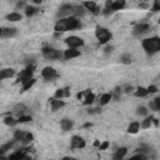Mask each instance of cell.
Instances as JSON below:
<instances>
[{
  "instance_id": "16",
  "label": "cell",
  "mask_w": 160,
  "mask_h": 160,
  "mask_svg": "<svg viewBox=\"0 0 160 160\" xmlns=\"http://www.w3.org/2000/svg\"><path fill=\"white\" fill-rule=\"evenodd\" d=\"M124 6H125V0H114L110 5V9L114 13V11H118V10H121Z\"/></svg>"
},
{
  "instance_id": "58",
  "label": "cell",
  "mask_w": 160,
  "mask_h": 160,
  "mask_svg": "<svg viewBox=\"0 0 160 160\" xmlns=\"http://www.w3.org/2000/svg\"><path fill=\"white\" fill-rule=\"evenodd\" d=\"M140 1H148V0H140Z\"/></svg>"
},
{
  "instance_id": "7",
  "label": "cell",
  "mask_w": 160,
  "mask_h": 160,
  "mask_svg": "<svg viewBox=\"0 0 160 160\" xmlns=\"http://www.w3.org/2000/svg\"><path fill=\"white\" fill-rule=\"evenodd\" d=\"M41 76L45 79V81H51V80L58 78V73L54 68L46 66V68L43 69V71H41Z\"/></svg>"
},
{
  "instance_id": "33",
  "label": "cell",
  "mask_w": 160,
  "mask_h": 160,
  "mask_svg": "<svg viewBox=\"0 0 160 160\" xmlns=\"http://www.w3.org/2000/svg\"><path fill=\"white\" fill-rule=\"evenodd\" d=\"M153 118H154V116H148V118H145V120H143V123H141L140 127H141L143 129L150 128L151 124H153Z\"/></svg>"
},
{
  "instance_id": "55",
  "label": "cell",
  "mask_w": 160,
  "mask_h": 160,
  "mask_svg": "<svg viewBox=\"0 0 160 160\" xmlns=\"http://www.w3.org/2000/svg\"><path fill=\"white\" fill-rule=\"evenodd\" d=\"M30 1H33L34 4H41L43 3V0H30Z\"/></svg>"
},
{
  "instance_id": "52",
  "label": "cell",
  "mask_w": 160,
  "mask_h": 160,
  "mask_svg": "<svg viewBox=\"0 0 160 160\" xmlns=\"http://www.w3.org/2000/svg\"><path fill=\"white\" fill-rule=\"evenodd\" d=\"M93 145H94V147H95V148H99V145H100V141H99V140H95Z\"/></svg>"
},
{
  "instance_id": "31",
  "label": "cell",
  "mask_w": 160,
  "mask_h": 160,
  "mask_svg": "<svg viewBox=\"0 0 160 160\" xmlns=\"http://www.w3.org/2000/svg\"><path fill=\"white\" fill-rule=\"evenodd\" d=\"M120 61L123 63V64H125V65H130L131 61H133V59H131L130 54H123L120 57Z\"/></svg>"
},
{
  "instance_id": "47",
  "label": "cell",
  "mask_w": 160,
  "mask_h": 160,
  "mask_svg": "<svg viewBox=\"0 0 160 160\" xmlns=\"http://www.w3.org/2000/svg\"><path fill=\"white\" fill-rule=\"evenodd\" d=\"M113 49H114V46H111V45H108L105 49H104V53L105 54H110L111 51H113Z\"/></svg>"
},
{
  "instance_id": "30",
  "label": "cell",
  "mask_w": 160,
  "mask_h": 160,
  "mask_svg": "<svg viewBox=\"0 0 160 160\" xmlns=\"http://www.w3.org/2000/svg\"><path fill=\"white\" fill-rule=\"evenodd\" d=\"M25 131L23 130H16L15 131V134H14V140H16V141H24V138H25Z\"/></svg>"
},
{
  "instance_id": "21",
  "label": "cell",
  "mask_w": 160,
  "mask_h": 160,
  "mask_svg": "<svg viewBox=\"0 0 160 160\" xmlns=\"http://www.w3.org/2000/svg\"><path fill=\"white\" fill-rule=\"evenodd\" d=\"M127 154H128V149H127V148H120V149L116 150V153L113 155V158H114L115 160H120V159H123Z\"/></svg>"
},
{
  "instance_id": "51",
  "label": "cell",
  "mask_w": 160,
  "mask_h": 160,
  "mask_svg": "<svg viewBox=\"0 0 160 160\" xmlns=\"http://www.w3.org/2000/svg\"><path fill=\"white\" fill-rule=\"evenodd\" d=\"M111 3H113V0H106V3H105V8H110Z\"/></svg>"
},
{
  "instance_id": "22",
  "label": "cell",
  "mask_w": 160,
  "mask_h": 160,
  "mask_svg": "<svg viewBox=\"0 0 160 160\" xmlns=\"http://www.w3.org/2000/svg\"><path fill=\"white\" fill-rule=\"evenodd\" d=\"M121 88L120 86H116L114 90H113V93H111V100H114V101H119L120 100V96H121Z\"/></svg>"
},
{
  "instance_id": "28",
  "label": "cell",
  "mask_w": 160,
  "mask_h": 160,
  "mask_svg": "<svg viewBox=\"0 0 160 160\" xmlns=\"http://www.w3.org/2000/svg\"><path fill=\"white\" fill-rule=\"evenodd\" d=\"M4 123H5L6 125H8V127H15V125L18 124V120H16L14 116L8 115V116H5V118H4Z\"/></svg>"
},
{
  "instance_id": "32",
  "label": "cell",
  "mask_w": 160,
  "mask_h": 160,
  "mask_svg": "<svg viewBox=\"0 0 160 160\" xmlns=\"http://www.w3.org/2000/svg\"><path fill=\"white\" fill-rule=\"evenodd\" d=\"M11 148H13V143H8V144L1 145V147H0V158L4 156V155H5V153L8 151V150H10Z\"/></svg>"
},
{
  "instance_id": "10",
  "label": "cell",
  "mask_w": 160,
  "mask_h": 160,
  "mask_svg": "<svg viewBox=\"0 0 160 160\" xmlns=\"http://www.w3.org/2000/svg\"><path fill=\"white\" fill-rule=\"evenodd\" d=\"M71 149H83L85 147V140L83 138L78 136V135H74L71 138V144H70Z\"/></svg>"
},
{
  "instance_id": "42",
  "label": "cell",
  "mask_w": 160,
  "mask_h": 160,
  "mask_svg": "<svg viewBox=\"0 0 160 160\" xmlns=\"http://www.w3.org/2000/svg\"><path fill=\"white\" fill-rule=\"evenodd\" d=\"M147 90H148V94H155V93H158V86L156 85H150Z\"/></svg>"
},
{
  "instance_id": "41",
  "label": "cell",
  "mask_w": 160,
  "mask_h": 160,
  "mask_svg": "<svg viewBox=\"0 0 160 160\" xmlns=\"http://www.w3.org/2000/svg\"><path fill=\"white\" fill-rule=\"evenodd\" d=\"M131 159H140V160H147V159H148V156L145 155V154H143V153H138V154H135V155H133V156H131Z\"/></svg>"
},
{
  "instance_id": "24",
  "label": "cell",
  "mask_w": 160,
  "mask_h": 160,
  "mask_svg": "<svg viewBox=\"0 0 160 160\" xmlns=\"http://www.w3.org/2000/svg\"><path fill=\"white\" fill-rule=\"evenodd\" d=\"M35 79L34 78H30V79H28L26 81L23 83V88H22V92H26V90H29L34 84H35Z\"/></svg>"
},
{
  "instance_id": "12",
  "label": "cell",
  "mask_w": 160,
  "mask_h": 160,
  "mask_svg": "<svg viewBox=\"0 0 160 160\" xmlns=\"http://www.w3.org/2000/svg\"><path fill=\"white\" fill-rule=\"evenodd\" d=\"M63 57H64L66 60H70V59H74V58L80 57V51L76 50V49H73V48H69V49L65 50V53L63 54Z\"/></svg>"
},
{
  "instance_id": "56",
  "label": "cell",
  "mask_w": 160,
  "mask_h": 160,
  "mask_svg": "<svg viewBox=\"0 0 160 160\" xmlns=\"http://www.w3.org/2000/svg\"><path fill=\"white\" fill-rule=\"evenodd\" d=\"M93 127V124L92 123H86V124H84V128H92Z\"/></svg>"
},
{
  "instance_id": "54",
  "label": "cell",
  "mask_w": 160,
  "mask_h": 160,
  "mask_svg": "<svg viewBox=\"0 0 160 160\" xmlns=\"http://www.w3.org/2000/svg\"><path fill=\"white\" fill-rule=\"evenodd\" d=\"M153 123H154L155 127H158V125H159V120H158V119H155V118H153Z\"/></svg>"
},
{
  "instance_id": "23",
  "label": "cell",
  "mask_w": 160,
  "mask_h": 160,
  "mask_svg": "<svg viewBox=\"0 0 160 160\" xmlns=\"http://www.w3.org/2000/svg\"><path fill=\"white\" fill-rule=\"evenodd\" d=\"M25 111H26V106L24 105V104H19V105H16L15 109H14V114L18 115V118H19V116L24 115Z\"/></svg>"
},
{
  "instance_id": "49",
  "label": "cell",
  "mask_w": 160,
  "mask_h": 160,
  "mask_svg": "<svg viewBox=\"0 0 160 160\" xmlns=\"http://www.w3.org/2000/svg\"><path fill=\"white\" fill-rule=\"evenodd\" d=\"M24 6H25V5H24V1H19V3L16 4V8H18V9H22V8H24Z\"/></svg>"
},
{
  "instance_id": "4",
  "label": "cell",
  "mask_w": 160,
  "mask_h": 160,
  "mask_svg": "<svg viewBox=\"0 0 160 160\" xmlns=\"http://www.w3.org/2000/svg\"><path fill=\"white\" fill-rule=\"evenodd\" d=\"M41 54L44 55V58L49 59V60H57V59H61L63 58V54L59 50L54 49V48H50V46L43 48V49H41Z\"/></svg>"
},
{
  "instance_id": "15",
  "label": "cell",
  "mask_w": 160,
  "mask_h": 160,
  "mask_svg": "<svg viewBox=\"0 0 160 160\" xmlns=\"http://www.w3.org/2000/svg\"><path fill=\"white\" fill-rule=\"evenodd\" d=\"M50 104H51V111H57L59 110L60 108L63 106H65V101L64 100H61V99H50Z\"/></svg>"
},
{
  "instance_id": "18",
  "label": "cell",
  "mask_w": 160,
  "mask_h": 160,
  "mask_svg": "<svg viewBox=\"0 0 160 160\" xmlns=\"http://www.w3.org/2000/svg\"><path fill=\"white\" fill-rule=\"evenodd\" d=\"M26 150L28 149H20V150H16L15 153L9 155L10 159H26L28 155H26Z\"/></svg>"
},
{
  "instance_id": "39",
  "label": "cell",
  "mask_w": 160,
  "mask_h": 160,
  "mask_svg": "<svg viewBox=\"0 0 160 160\" xmlns=\"http://www.w3.org/2000/svg\"><path fill=\"white\" fill-rule=\"evenodd\" d=\"M33 140H34V135L30 134V133H26V134H25V138H24L23 144H28V143H30V141H33Z\"/></svg>"
},
{
  "instance_id": "9",
  "label": "cell",
  "mask_w": 160,
  "mask_h": 160,
  "mask_svg": "<svg viewBox=\"0 0 160 160\" xmlns=\"http://www.w3.org/2000/svg\"><path fill=\"white\" fill-rule=\"evenodd\" d=\"M150 30V25L149 24H145V23H141V24H138L134 26L133 29V35L134 36H141L144 34L149 33Z\"/></svg>"
},
{
  "instance_id": "40",
  "label": "cell",
  "mask_w": 160,
  "mask_h": 160,
  "mask_svg": "<svg viewBox=\"0 0 160 160\" xmlns=\"http://www.w3.org/2000/svg\"><path fill=\"white\" fill-rule=\"evenodd\" d=\"M101 113V109L100 108H92V109H88V114L90 115H94V114H100Z\"/></svg>"
},
{
  "instance_id": "53",
  "label": "cell",
  "mask_w": 160,
  "mask_h": 160,
  "mask_svg": "<svg viewBox=\"0 0 160 160\" xmlns=\"http://www.w3.org/2000/svg\"><path fill=\"white\" fill-rule=\"evenodd\" d=\"M83 96H84V95H83V93H78V94H76V98H78L79 100L83 99Z\"/></svg>"
},
{
  "instance_id": "5",
  "label": "cell",
  "mask_w": 160,
  "mask_h": 160,
  "mask_svg": "<svg viewBox=\"0 0 160 160\" xmlns=\"http://www.w3.org/2000/svg\"><path fill=\"white\" fill-rule=\"evenodd\" d=\"M34 71H35V65H34V64H28V66L24 69V70L20 71L16 81H18V83H24V81H26L28 79L33 78Z\"/></svg>"
},
{
  "instance_id": "17",
  "label": "cell",
  "mask_w": 160,
  "mask_h": 160,
  "mask_svg": "<svg viewBox=\"0 0 160 160\" xmlns=\"http://www.w3.org/2000/svg\"><path fill=\"white\" fill-rule=\"evenodd\" d=\"M14 75H15V70L14 69H3V70H0V81L4 79L11 78Z\"/></svg>"
},
{
  "instance_id": "29",
  "label": "cell",
  "mask_w": 160,
  "mask_h": 160,
  "mask_svg": "<svg viewBox=\"0 0 160 160\" xmlns=\"http://www.w3.org/2000/svg\"><path fill=\"white\" fill-rule=\"evenodd\" d=\"M134 95L136 96V98H145V96L148 95V90L145 89V88H143V86H139L136 89V92H135Z\"/></svg>"
},
{
  "instance_id": "48",
  "label": "cell",
  "mask_w": 160,
  "mask_h": 160,
  "mask_svg": "<svg viewBox=\"0 0 160 160\" xmlns=\"http://www.w3.org/2000/svg\"><path fill=\"white\" fill-rule=\"evenodd\" d=\"M149 106L151 108V110H154V111H156V106H155V104H154V101H150V103H149Z\"/></svg>"
},
{
  "instance_id": "14",
  "label": "cell",
  "mask_w": 160,
  "mask_h": 160,
  "mask_svg": "<svg viewBox=\"0 0 160 160\" xmlns=\"http://www.w3.org/2000/svg\"><path fill=\"white\" fill-rule=\"evenodd\" d=\"M70 96V88H64V89H58L55 93V99H64Z\"/></svg>"
},
{
  "instance_id": "6",
  "label": "cell",
  "mask_w": 160,
  "mask_h": 160,
  "mask_svg": "<svg viewBox=\"0 0 160 160\" xmlns=\"http://www.w3.org/2000/svg\"><path fill=\"white\" fill-rule=\"evenodd\" d=\"M74 14V5H70V4H64L61 5L58 13H57V16L59 19H63V18H68V16H73Z\"/></svg>"
},
{
  "instance_id": "46",
  "label": "cell",
  "mask_w": 160,
  "mask_h": 160,
  "mask_svg": "<svg viewBox=\"0 0 160 160\" xmlns=\"http://www.w3.org/2000/svg\"><path fill=\"white\" fill-rule=\"evenodd\" d=\"M153 101H154L155 106H156V111H159V110H160V98H155Z\"/></svg>"
},
{
  "instance_id": "11",
  "label": "cell",
  "mask_w": 160,
  "mask_h": 160,
  "mask_svg": "<svg viewBox=\"0 0 160 160\" xmlns=\"http://www.w3.org/2000/svg\"><path fill=\"white\" fill-rule=\"evenodd\" d=\"M18 34V30L15 28H5V29L1 30V36L4 39H9V38H14Z\"/></svg>"
},
{
  "instance_id": "38",
  "label": "cell",
  "mask_w": 160,
  "mask_h": 160,
  "mask_svg": "<svg viewBox=\"0 0 160 160\" xmlns=\"http://www.w3.org/2000/svg\"><path fill=\"white\" fill-rule=\"evenodd\" d=\"M136 114L140 115V116H147L148 115V110H147V108H144V106H139L138 110H136Z\"/></svg>"
},
{
  "instance_id": "50",
  "label": "cell",
  "mask_w": 160,
  "mask_h": 160,
  "mask_svg": "<svg viewBox=\"0 0 160 160\" xmlns=\"http://www.w3.org/2000/svg\"><path fill=\"white\" fill-rule=\"evenodd\" d=\"M139 8L145 9V8H148V4L147 3H140V4H139Z\"/></svg>"
},
{
  "instance_id": "25",
  "label": "cell",
  "mask_w": 160,
  "mask_h": 160,
  "mask_svg": "<svg viewBox=\"0 0 160 160\" xmlns=\"http://www.w3.org/2000/svg\"><path fill=\"white\" fill-rule=\"evenodd\" d=\"M39 13V9L35 8V6H25V14L28 18H30L33 15H35V14Z\"/></svg>"
},
{
  "instance_id": "35",
  "label": "cell",
  "mask_w": 160,
  "mask_h": 160,
  "mask_svg": "<svg viewBox=\"0 0 160 160\" xmlns=\"http://www.w3.org/2000/svg\"><path fill=\"white\" fill-rule=\"evenodd\" d=\"M95 100V95L90 92L88 95H85V99H84V105H90V104H93Z\"/></svg>"
},
{
  "instance_id": "26",
  "label": "cell",
  "mask_w": 160,
  "mask_h": 160,
  "mask_svg": "<svg viewBox=\"0 0 160 160\" xmlns=\"http://www.w3.org/2000/svg\"><path fill=\"white\" fill-rule=\"evenodd\" d=\"M110 100H111V93H105L100 96L99 103H100V105H106V104L110 103Z\"/></svg>"
},
{
  "instance_id": "36",
  "label": "cell",
  "mask_w": 160,
  "mask_h": 160,
  "mask_svg": "<svg viewBox=\"0 0 160 160\" xmlns=\"http://www.w3.org/2000/svg\"><path fill=\"white\" fill-rule=\"evenodd\" d=\"M33 120V118L30 115H22V116H19L18 118V123L20 124H25V123H29Z\"/></svg>"
},
{
  "instance_id": "43",
  "label": "cell",
  "mask_w": 160,
  "mask_h": 160,
  "mask_svg": "<svg viewBox=\"0 0 160 160\" xmlns=\"http://www.w3.org/2000/svg\"><path fill=\"white\" fill-rule=\"evenodd\" d=\"M151 10L154 11V13H156V11L160 10V1H159V0H155V1H154V5H153Z\"/></svg>"
},
{
  "instance_id": "44",
  "label": "cell",
  "mask_w": 160,
  "mask_h": 160,
  "mask_svg": "<svg viewBox=\"0 0 160 160\" xmlns=\"http://www.w3.org/2000/svg\"><path fill=\"white\" fill-rule=\"evenodd\" d=\"M109 145H110L109 141H104V143H101V144L99 145V150H106V149L109 148Z\"/></svg>"
},
{
  "instance_id": "57",
  "label": "cell",
  "mask_w": 160,
  "mask_h": 160,
  "mask_svg": "<svg viewBox=\"0 0 160 160\" xmlns=\"http://www.w3.org/2000/svg\"><path fill=\"white\" fill-rule=\"evenodd\" d=\"M1 30H3V29H1V28H0V36H1Z\"/></svg>"
},
{
  "instance_id": "1",
  "label": "cell",
  "mask_w": 160,
  "mask_h": 160,
  "mask_svg": "<svg viewBox=\"0 0 160 160\" xmlns=\"http://www.w3.org/2000/svg\"><path fill=\"white\" fill-rule=\"evenodd\" d=\"M81 28V24L75 16H68V18H63L59 22L55 24V31L58 33H64L68 30H75Z\"/></svg>"
},
{
  "instance_id": "19",
  "label": "cell",
  "mask_w": 160,
  "mask_h": 160,
  "mask_svg": "<svg viewBox=\"0 0 160 160\" xmlns=\"http://www.w3.org/2000/svg\"><path fill=\"white\" fill-rule=\"evenodd\" d=\"M73 125H74V121H73V120H70V119H63V120L60 121V127H61V129L64 130V131H69V130H71Z\"/></svg>"
},
{
  "instance_id": "45",
  "label": "cell",
  "mask_w": 160,
  "mask_h": 160,
  "mask_svg": "<svg viewBox=\"0 0 160 160\" xmlns=\"http://www.w3.org/2000/svg\"><path fill=\"white\" fill-rule=\"evenodd\" d=\"M133 89H134V88H133V85H129V84H128L127 86H125V89H124V92H125V93H127V94H130L131 92H133Z\"/></svg>"
},
{
  "instance_id": "20",
  "label": "cell",
  "mask_w": 160,
  "mask_h": 160,
  "mask_svg": "<svg viewBox=\"0 0 160 160\" xmlns=\"http://www.w3.org/2000/svg\"><path fill=\"white\" fill-rule=\"evenodd\" d=\"M139 130H140V124H139L138 121L130 123V125L128 127V133L129 134H136Z\"/></svg>"
},
{
  "instance_id": "2",
  "label": "cell",
  "mask_w": 160,
  "mask_h": 160,
  "mask_svg": "<svg viewBox=\"0 0 160 160\" xmlns=\"http://www.w3.org/2000/svg\"><path fill=\"white\" fill-rule=\"evenodd\" d=\"M144 50L147 51L149 55H153L160 50V39L158 36H153V38H149V39H145L143 40L141 43Z\"/></svg>"
},
{
  "instance_id": "34",
  "label": "cell",
  "mask_w": 160,
  "mask_h": 160,
  "mask_svg": "<svg viewBox=\"0 0 160 160\" xmlns=\"http://www.w3.org/2000/svg\"><path fill=\"white\" fill-rule=\"evenodd\" d=\"M136 151H138V153H143V154L147 155L148 153L151 151V148L149 147V145H147V144H141L140 147H139V148L136 149Z\"/></svg>"
},
{
  "instance_id": "37",
  "label": "cell",
  "mask_w": 160,
  "mask_h": 160,
  "mask_svg": "<svg viewBox=\"0 0 160 160\" xmlns=\"http://www.w3.org/2000/svg\"><path fill=\"white\" fill-rule=\"evenodd\" d=\"M85 9L83 6H74V14L73 15H84Z\"/></svg>"
},
{
  "instance_id": "13",
  "label": "cell",
  "mask_w": 160,
  "mask_h": 160,
  "mask_svg": "<svg viewBox=\"0 0 160 160\" xmlns=\"http://www.w3.org/2000/svg\"><path fill=\"white\" fill-rule=\"evenodd\" d=\"M84 8H86L88 10H90V13H93L94 15H98V14L100 13V10H99V6L96 5V3L95 1H85L84 3Z\"/></svg>"
},
{
  "instance_id": "8",
  "label": "cell",
  "mask_w": 160,
  "mask_h": 160,
  "mask_svg": "<svg viewBox=\"0 0 160 160\" xmlns=\"http://www.w3.org/2000/svg\"><path fill=\"white\" fill-rule=\"evenodd\" d=\"M65 44L69 48H73V49H78V48L84 45V40L79 36H69L65 39Z\"/></svg>"
},
{
  "instance_id": "27",
  "label": "cell",
  "mask_w": 160,
  "mask_h": 160,
  "mask_svg": "<svg viewBox=\"0 0 160 160\" xmlns=\"http://www.w3.org/2000/svg\"><path fill=\"white\" fill-rule=\"evenodd\" d=\"M6 20H9V22H19V20H22V15H20L19 13H10L6 15Z\"/></svg>"
},
{
  "instance_id": "3",
  "label": "cell",
  "mask_w": 160,
  "mask_h": 160,
  "mask_svg": "<svg viewBox=\"0 0 160 160\" xmlns=\"http://www.w3.org/2000/svg\"><path fill=\"white\" fill-rule=\"evenodd\" d=\"M95 35H96V38H98L100 44H106L108 41L111 39V36H113V35H111V33L106 29V28H103V26L96 28Z\"/></svg>"
}]
</instances>
